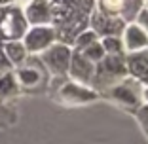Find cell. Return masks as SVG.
Segmentation results:
<instances>
[{
  "mask_svg": "<svg viewBox=\"0 0 148 144\" xmlns=\"http://www.w3.org/2000/svg\"><path fill=\"white\" fill-rule=\"evenodd\" d=\"M2 49H4L6 57H8V61L12 63L13 68H15V66H19V65H23V63L27 61V57H29V51H27V48L23 46L21 40L4 42V44H2Z\"/></svg>",
  "mask_w": 148,
  "mask_h": 144,
  "instance_id": "obj_14",
  "label": "cell"
},
{
  "mask_svg": "<svg viewBox=\"0 0 148 144\" xmlns=\"http://www.w3.org/2000/svg\"><path fill=\"white\" fill-rule=\"evenodd\" d=\"M143 104H148V85H144L143 89Z\"/></svg>",
  "mask_w": 148,
  "mask_h": 144,
  "instance_id": "obj_23",
  "label": "cell"
},
{
  "mask_svg": "<svg viewBox=\"0 0 148 144\" xmlns=\"http://www.w3.org/2000/svg\"><path fill=\"white\" fill-rule=\"evenodd\" d=\"M53 80H57L59 83H55V93L57 99L63 100L65 104H87V102H93V100L99 99V93L91 87V85H84L70 80L69 76H51Z\"/></svg>",
  "mask_w": 148,
  "mask_h": 144,
  "instance_id": "obj_6",
  "label": "cell"
},
{
  "mask_svg": "<svg viewBox=\"0 0 148 144\" xmlns=\"http://www.w3.org/2000/svg\"><path fill=\"white\" fill-rule=\"evenodd\" d=\"M133 114H135V118H137V121H139V125L143 127V131L148 135V104H140Z\"/></svg>",
  "mask_w": 148,
  "mask_h": 144,
  "instance_id": "obj_20",
  "label": "cell"
},
{
  "mask_svg": "<svg viewBox=\"0 0 148 144\" xmlns=\"http://www.w3.org/2000/svg\"><path fill=\"white\" fill-rule=\"evenodd\" d=\"M19 91V83L13 76V70L0 74V99H10V97L17 95Z\"/></svg>",
  "mask_w": 148,
  "mask_h": 144,
  "instance_id": "obj_15",
  "label": "cell"
},
{
  "mask_svg": "<svg viewBox=\"0 0 148 144\" xmlns=\"http://www.w3.org/2000/svg\"><path fill=\"white\" fill-rule=\"evenodd\" d=\"M21 42L27 48L29 55H40L51 44L57 42V34L51 25H36V27H29L27 29Z\"/></svg>",
  "mask_w": 148,
  "mask_h": 144,
  "instance_id": "obj_9",
  "label": "cell"
},
{
  "mask_svg": "<svg viewBox=\"0 0 148 144\" xmlns=\"http://www.w3.org/2000/svg\"><path fill=\"white\" fill-rule=\"evenodd\" d=\"M70 57H72V48L63 42H55L51 44L46 51L38 55L42 65L49 72V76H66L70 65Z\"/></svg>",
  "mask_w": 148,
  "mask_h": 144,
  "instance_id": "obj_7",
  "label": "cell"
},
{
  "mask_svg": "<svg viewBox=\"0 0 148 144\" xmlns=\"http://www.w3.org/2000/svg\"><path fill=\"white\" fill-rule=\"evenodd\" d=\"M13 76L19 83V89H27V91H36L40 87H46L51 78L42 61L38 59V55H29L23 65L13 68Z\"/></svg>",
  "mask_w": 148,
  "mask_h": 144,
  "instance_id": "obj_3",
  "label": "cell"
},
{
  "mask_svg": "<svg viewBox=\"0 0 148 144\" xmlns=\"http://www.w3.org/2000/svg\"><path fill=\"white\" fill-rule=\"evenodd\" d=\"M125 55H105L99 63L95 65V72H93L91 87L95 89L99 95L108 91L114 87L118 82H122L127 76L125 70Z\"/></svg>",
  "mask_w": 148,
  "mask_h": 144,
  "instance_id": "obj_2",
  "label": "cell"
},
{
  "mask_svg": "<svg viewBox=\"0 0 148 144\" xmlns=\"http://www.w3.org/2000/svg\"><path fill=\"white\" fill-rule=\"evenodd\" d=\"M29 23L25 19L23 8L19 4L0 6V42H12V40H23Z\"/></svg>",
  "mask_w": 148,
  "mask_h": 144,
  "instance_id": "obj_5",
  "label": "cell"
},
{
  "mask_svg": "<svg viewBox=\"0 0 148 144\" xmlns=\"http://www.w3.org/2000/svg\"><path fill=\"white\" fill-rule=\"evenodd\" d=\"M143 89H144V85L139 80L125 76L122 82H118L114 87H110L108 91L103 93V97L110 99L112 102L120 104L122 108L129 110V112H135L143 104Z\"/></svg>",
  "mask_w": 148,
  "mask_h": 144,
  "instance_id": "obj_4",
  "label": "cell"
},
{
  "mask_svg": "<svg viewBox=\"0 0 148 144\" xmlns=\"http://www.w3.org/2000/svg\"><path fill=\"white\" fill-rule=\"evenodd\" d=\"M122 42H123V48H125V53L148 49V36L140 29L139 23H135V21L125 25V29L122 32Z\"/></svg>",
  "mask_w": 148,
  "mask_h": 144,
  "instance_id": "obj_12",
  "label": "cell"
},
{
  "mask_svg": "<svg viewBox=\"0 0 148 144\" xmlns=\"http://www.w3.org/2000/svg\"><path fill=\"white\" fill-rule=\"evenodd\" d=\"M125 70L127 76L135 80H143L148 76V49L143 51H133V53H125Z\"/></svg>",
  "mask_w": 148,
  "mask_h": 144,
  "instance_id": "obj_13",
  "label": "cell"
},
{
  "mask_svg": "<svg viewBox=\"0 0 148 144\" xmlns=\"http://www.w3.org/2000/svg\"><path fill=\"white\" fill-rule=\"evenodd\" d=\"M125 25L127 23L120 15L103 12L97 6H93L91 13H89V29L99 38H105V36H122Z\"/></svg>",
  "mask_w": 148,
  "mask_h": 144,
  "instance_id": "obj_8",
  "label": "cell"
},
{
  "mask_svg": "<svg viewBox=\"0 0 148 144\" xmlns=\"http://www.w3.org/2000/svg\"><path fill=\"white\" fill-rule=\"evenodd\" d=\"M135 23H139L140 29H143V31L146 32V36H148V12H146V10H140V13L137 15Z\"/></svg>",
  "mask_w": 148,
  "mask_h": 144,
  "instance_id": "obj_22",
  "label": "cell"
},
{
  "mask_svg": "<svg viewBox=\"0 0 148 144\" xmlns=\"http://www.w3.org/2000/svg\"><path fill=\"white\" fill-rule=\"evenodd\" d=\"M93 72H95V63H91L84 53L72 49V57H70V65H69L66 76L70 80H74V82H78V83L91 85Z\"/></svg>",
  "mask_w": 148,
  "mask_h": 144,
  "instance_id": "obj_10",
  "label": "cell"
},
{
  "mask_svg": "<svg viewBox=\"0 0 148 144\" xmlns=\"http://www.w3.org/2000/svg\"><path fill=\"white\" fill-rule=\"evenodd\" d=\"M95 0H49L51 27L55 29L57 42L72 46L74 38L89 29V13Z\"/></svg>",
  "mask_w": 148,
  "mask_h": 144,
  "instance_id": "obj_1",
  "label": "cell"
},
{
  "mask_svg": "<svg viewBox=\"0 0 148 144\" xmlns=\"http://www.w3.org/2000/svg\"><path fill=\"white\" fill-rule=\"evenodd\" d=\"M143 6H144V0H123V8H122L120 17L125 23H133L137 19V15L140 13Z\"/></svg>",
  "mask_w": 148,
  "mask_h": 144,
  "instance_id": "obj_17",
  "label": "cell"
},
{
  "mask_svg": "<svg viewBox=\"0 0 148 144\" xmlns=\"http://www.w3.org/2000/svg\"><path fill=\"white\" fill-rule=\"evenodd\" d=\"M10 70H13V66H12V63L8 61V57H6L2 46H0V74H6V72H10Z\"/></svg>",
  "mask_w": 148,
  "mask_h": 144,
  "instance_id": "obj_21",
  "label": "cell"
},
{
  "mask_svg": "<svg viewBox=\"0 0 148 144\" xmlns=\"http://www.w3.org/2000/svg\"><path fill=\"white\" fill-rule=\"evenodd\" d=\"M23 13L29 27L36 25H51V10L49 0H31L23 6Z\"/></svg>",
  "mask_w": 148,
  "mask_h": 144,
  "instance_id": "obj_11",
  "label": "cell"
},
{
  "mask_svg": "<svg viewBox=\"0 0 148 144\" xmlns=\"http://www.w3.org/2000/svg\"><path fill=\"white\" fill-rule=\"evenodd\" d=\"M80 53H84V55H86L91 63H95V65L105 57V49H103V46H101V40H97V42H93L91 46L80 49Z\"/></svg>",
  "mask_w": 148,
  "mask_h": 144,
  "instance_id": "obj_19",
  "label": "cell"
},
{
  "mask_svg": "<svg viewBox=\"0 0 148 144\" xmlns=\"http://www.w3.org/2000/svg\"><path fill=\"white\" fill-rule=\"evenodd\" d=\"M99 40L103 49H105V55H125L122 36H105V38H99Z\"/></svg>",
  "mask_w": 148,
  "mask_h": 144,
  "instance_id": "obj_16",
  "label": "cell"
},
{
  "mask_svg": "<svg viewBox=\"0 0 148 144\" xmlns=\"http://www.w3.org/2000/svg\"><path fill=\"white\" fill-rule=\"evenodd\" d=\"M143 10H146V12H148V0H144V6H143Z\"/></svg>",
  "mask_w": 148,
  "mask_h": 144,
  "instance_id": "obj_24",
  "label": "cell"
},
{
  "mask_svg": "<svg viewBox=\"0 0 148 144\" xmlns=\"http://www.w3.org/2000/svg\"><path fill=\"white\" fill-rule=\"evenodd\" d=\"M97 40H99V36H97L91 29H86L84 32H80V34L74 38V42H72V46H70V48L76 49V51H80V49L87 48V46H91L93 42H97Z\"/></svg>",
  "mask_w": 148,
  "mask_h": 144,
  "instance_id": "obj_18",
  "label": "cell"
}]
</instances>
